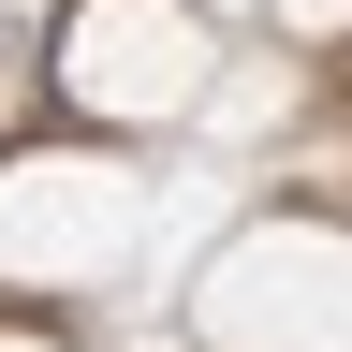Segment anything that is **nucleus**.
<instances>
[{"label":"nucleus","instance_id":"423d86ee","mask_svg":"<svg viewBox=\"0 0 352 352\" xmlns=\"http://www.w3.org/2000/svg\"><path fill=\"white\" fill-rule=\"evenodd\" d=\"M118 352H191V338H162V323H147V338H118Z\"/></svg>","mask_w":352,"mask_h":352},{"label":"nucleus","instance_id":"20e7f679","mask_svg":"<svg viewBox=\"0 0 352 352\" xmlns=\"http://www.w3.org/2000/svg\"><path fill=\"white\" fill-rule=\"evenodd\" d=\"M264 15H279L294 44H338V0H264Z\"/></svg>","mask_w":352,"mask_h":352},{"label":"nucleus","instance_id":"f03ea898","mask_svg":"<svg viewBox=\"0 0 352 352\" xmlns=\"http://www.w3.org/2000/svg\"><path fill=\"white\" fill-rule=\"evenodd\" d=\"M191 352H338V220H250L191 279Z\"/></svg>","mask_w":352,"mask_h":352},{"label":"nucleus","instance_id":"7ed1b4c3","mask_svg":"<svg viewBox=\"0 0 352 352\" xmlns=\"http://www.w3.org/2000/svg\"><path fill=\"white\" fill-rule=\"evenodd\" d=\"M59 88H74L88 118H118V132L191 118L206 88H220V30L191 15V0H74V30H59Z\"/></svg>","mask_w":352,"mask_h":352},{"label":"nucleus","instance_id":"39448f33","mask_svg":"<svg viewBox=\"0 0 352 352\" xmlns=\"http://www.w3.org/2000/svg\"><path fill=\"white\" fill-rule=\"evenodd\" d=\"M0 352H59V338H44V323H0Z\"/></svg>","mask_w":352,"mask_h":352},{"label":"nucleus","instance_id":"0eeeda50","mask_svg":"<svg viewBox=\"0 0 352 352\" xmlns=\"http://www.w3.org/2000/svg\"><path fill=\"white\" fill-rule=\"evenodd\" d=\"M191 15H235V0H191Z\"/></svg>","mask_w":352,"mask_h":352},{"label":"nucleus","instance_id":"f257e3e1","mask_svg":"<svg viewBox=\"0 0 352 352\" xmlns=\"http://www.w3.org/2000/svg\"><path fill=\"white\" fill-rule=\"evenodd\" d=\"M147 235V176L103 147H30L0 162V294H88Z\"/></svg>","mask_w":352,"mask_h":352}]
</instances>
